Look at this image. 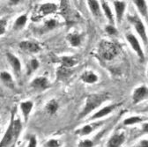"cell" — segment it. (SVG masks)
I'll list each match as a JSON object with an SVG mask.
<instances>
[{
  "mask_svg": "<svg viewBox=\"0 0 148 147\" xmlns=\"http://www.w3.org/2000/svg\"><path fill=\"white\" fill-rule=\"evenodd\" d=\"M22 131V122L20 117H17L16 108H14L11 115V120L8 127L0 141V147H14L18 138Z\"/></svg>",
  "mask_w": 148,
  "mask_h": 147,
  "instance_id": "6da1fadb",
  "label": "cell"
},
{
  "mask_svg": "<svg viewBox=\"0 0 148 147\" xmlns=\"http://www.w3.org/2000/svg\"><path fill=\"white\" fill-rule=\"evenodd\" d=\"M110 99V96L108 94L102 93V94H88L85 101V105L82 108V110L78 115L77 119L82 120L87 116H89L91 113H92L99 108L103 103H105L107 101Z\"/></svg>",
  "mask_w": 148,
  "mask_h": 147,
  "instance_id": "7a4b0ae2",
  "label": "cell"
},
{
  "mask_svg": "<svg viewBox=\"0 0 148 147\" xmlns=\"http://www.w3.org/2000/svg\"><path fill=\"white\" fill-rule=\"evenodd\" d=\"M98 52L103 60L112 61L118 55V48L114 42L103 40L99 45Z\"/></svg>",
  "mask_w": 148,
  "mask_h": 147,
  "instance_id": "3957f363",
  "label": "cell"
},
{
  "mask_svg": "<svg viewBox=\"0 0 148 147\" xmlns=\"http://www.w3.org/2000/svg\"><path fill=\"white\" fill-rule=\"evenodd\" d=\"M104 122H105V121H103V120H98V121H94L90 123H86V124L83 125L82 127L77 129L75 131V135L81 137L89 136L92 132H95L96 130H98L99 128H101L104 124Z\"/></svg>",
  "mask_w": 148,
  "mask_h": 147,
  "instance_id": "277c9868",
  "label": "cell"
},
{
  "mask_svg": "<svg viewBox=\"0 0 148 147\" xmlns=\"http://www.w3.org/2000/svg\"><path fill=\"white\" fill-rule=\"evenodd\" d=\"M121 104L122 103H112V104L104 106L101 108L98 109L97 111L94 115H92V116H90L87 119V121H89V122H94V121L101 120V119L105 118L107 116L110 115L111 113H113L119 106H121Z\"/></svg>",
  "mask_w": 148,
  "mask_h": 147,
  "instance_id": "5b68a950",
  "label": "cell"
},
{
  "mask_svg": "<svg viewBox=\"0 0 148 147\" xmlns=\"http://www.w3.org/2000/svg\"><path fill=\"white\" fill-rule=\"evenodd\" d=\"M128 21L133 25L136 32L138 33V36L143 41V42L145 44H147L148 38H147L146 29H145V25H144V23L141 21L140 18L138 16H128Z\"/></svg>",
  "mask_w": 148,
  "mask_h": 147,
  "instance_id": "8992f818",
  "label": "cell"
},
{
  "mask_svg": "<svg viewBox=\"0 0 148 147\" xmlns=\"http://www.w3.org/2000/svg\"><path fill=\"white\" fill-rule=\"evenodd\" d=\"M126 40L128 42V43L130 44V46L132 47V49H133V51L136 53V55L138 56V57L140 59L141 62H143L145 59V53L144 50L140 45L139 41L138 40V38L131 33H128L126 34Z\"/></svg>",
  "mask_w": 148,
  "mask_h": 147,
  "instance_id": "52a82bcc",
  "label": "cell"
},
{
  "mask_svg": "<svg viewBox=\"0 0 148 147\" xmlns=\"http://www.w3.org/2000/svg\"><path fill=\"white\" fill-rule=\"evenodd\" d=\"M147 99H148V86L147 85H140L133 90L132 95L133 105H138V103Z\"/></svg>",
  "mask_w": 148,
  "mask_h": 147,
  "instance_id": "ba28073f",
  "label": "cell"
},
{
  "mask_svg": "<svg viewBox=\"0 0 148 147\" xmlns=\"http://www.w3.org/2000/svg\"><path fill=\"white\" fill-rule=\"evenodd\" d=\"M6 59L7 62L9 63L10 66L12 69V71L14 72V74L18 79H20L22 73V64L21 62L17 56H15L14 54L12 52H7L6 53Z\"/></svg>",
  "mask_w": 148,
  "mask_h": 147,
  "instance_id": "9c48e42d",
  "label": "cell"
},
{
  "mask_svg": "<svg viewBox=\"0 0 148 147\" xmlns=\"http://www.w3.org/2000/svg\"><path fill=\"white\" fill-rule=\"evenodd\" d=\"M49 86H50V83H49L48 78H46L44 76L36 77L30 82V87L35 91H38V92H43V91L49 89Z\"/></svg>",
  "mask_w": 148,
  "mask_h": 147,
  "instance_id": "30bf717a",
  "label": "cell"
},
{
  "mask_svg": "<svg viewBox=\"0 0 148 147\" xmlns=\"http://www.w3.org/2000/svg\"><path fill=\"white\" fill-rule=\"evenodd\" d=\"M58 5L54 4V3H46V4H42L39 6L38 10L36 12V15H34V18H37V20L41 19V18L55 13L56 12L58 11Z\"/></svg>",
  "mask_w": 148,
  "mask_h": 147,
  "instance_id": "8fae6325",
  "label": "cell"
},
{
  "mask_svg": "<svg viewBox=\"0 0 148 147\" xmlns=\"http://www.w3.org/2000/svg\"><path fill=\"white\" fill-rule=\"evenodd\" d=\"M126 133L123 131H118L110 137L106 147H122L126 141Z\"/></svg>",
  "mask_w": 148,
  "mask_h": 147,
  "instance_id": "7c38bea8",
  "label": "cell"
},
{
  "mask_svg": "<svg viewBox=\"0 0 148 147\" xmlns=\"http://www.w3.org/2000/svg\"><path fill=\"white\" fill-rule=\"evenodd\" d=\"M80 79L85 84L92 85V84H95L99 81V76L96 72L92 71L91 70H86L83 71V73L80 76Z\"/></svg>",
  "mask_w": 148,
  "mask_h": 147,
  "instance_id": "4fadbf2b",
  "label": "cell"
},
{
  "mask_svg": "<svg viewBox=\"0 0 148 147\" xmlns=\"http://www.w3.org/2000/svg\"><path fill=\"white\" fill-rule=\"evenodd\" d=\"M33 108H34V101H33L27 100V101H24L21 102L20 109L21 111V114H22L25 122H27Z\"/></svg>",
  "mask_w": 148,
  "mask_h": 147,
  "instance_id": "5bb4252c",
  "label": "cell"
},
{
  "mask_svg": "<svg viewBox=\"0 0 148 147\" xmlns=\"http://www.w3.org/2000/svg\"><path fill=\"white\" fill-rule=\"evenodd\" d=\"M113 5L115 8L116 22L120 24L122 22V20L126 10V3L124 1H121V0H116V1H114Z\"/></svg>",
  "mask_w": 148,
  "mask_h": 147,
  "instance_id": "9a60e30c",
  "label": "cell"
},
{
  "mask_svg": "<svg viewBox=\"0 0 148 147\" xmlns=\"http://www.w3.org/2000/svg\"><path fill=\"white\" fill-rule=\"evenodd\" d=\"M74 72V70L72 68L64 67L62 65H59L56 71V76H57V80H66L68 79Z\"/></svg>",
  "mask_w": 148,
  "mask_h": 147,
  "instance_id": "2e32d148",
  "label": "cell"
},
{
  "mask_svg": "<svg viewBox=\"0 0 148 147\" xmlns=\"http://www.w3.org/2000/svg\"><path fill=\"white\" fill-rule=\"evenodd\" d=\"M20 48L25 51V52H28V53H37L41 50V48L40 46L34 42H31V41H23L21 42H20L18 44Z\"/></svg>",
  "mask_w": 148,
  "mask_h": 147,
  "instance_id": "e0dca14e",
  "label": "cell"
},
{
  "mask_svg": "<svg viewBox=\"0 0 148 147\" xmlns=\"http://www.w3.org/2000/svg\"><path fill=\"white\" fill-rule=\"evenodd\" d=\"M145 122H148V117L142 116H132L125 118L123 122V124L124 126H133L138 123H143Z\"/></svg>",
  "mask_w": 148,
  "mask_h": 147,
  "instance_id": "ac0fdd59",
  "label": "cell"
},
{
  "mask_svg": "<svg viewBox=\"0 0 148 147\" xmlns=\"http://www.w3.org/2000/svg\"><path fill=\"white\" fill-rule=\"evenodd\" d=\"M60 13L64 18L66 21H71V14L72 13L71 7H70V1L69 0H61L60 4Z\"/></svg>",
  "mask_w": 148,
  "mask_h": 147,
  "instance_id": "d6986e66",
  "label": "cell"
},
{
  "mask_svg": "<svg viewBox=\"0 0 148 147\" xmlns=\"http://www.w3.org/2000/svg\"><path fill=\"white\" fill-rule=\"evenodd\" d=\"M133 4L135 5L136 8L138 9V12L141 14L142 17L147 19L148 17V6L145 0H132Z\"/></svg>",
  "mask_w": 148,
  "mask_h": 147,
  "instance_id": "ffe728a7",
  "label": "cell"
},
{
  "mask_svg": "<svg viewBox=\"0 0 148 147\" xmlns=\"http://www.w3.org/2000/svg\"><path fill=\"white\" fill-rule=\"evenodd\" d=\"M87 5L89 6L91 13L95 18H100L101 16V6L97 0H87Z\"/></svg>",
  "mask_w": 148,
  "mask_h": 147,
  "instance_id": "44dd1931",
  "label": "cell"
},
{
  "mask_svg": "<svg viewBox=\"0 0 148 147\" xmlns=\"http://www.w3.org/2000/svg\"><path fill=\"white\" fill-rule=\"evenodd\" d=\"M60 65L68 67V68H73L75 65L78 64L79 60L75 57H71V56H64L59 58Z\"/></svg>",
  "mask_w": 148,
  "mask_h": 147,
  "instance_id": "7402d4cb",
  "label": "cell"
},
{
  "mask_svg": "<svg viewBox=\"0 0 148 147\" xmlns=\"http://www.w3.org/2000/svg\"><path fill=\"white\" fill-rule=\"evenodd\" d=\"M0 79H1L2 83L9 87L10 89H14L15 85H14V81H13V78L12 76V74L8 71H1V74H0Z\"/></svg>",
  "mask_w": 148,
  "mask_h": 147,
  "instance_id": "603a6c76",
  "label": "cell"
},
{
  "mask_svg": "<svg viewBox=\"0 0 148 147\" xmlns=\"http://www.w3.org/2000/svg\"><path fill=\"white\" fill-rule=\"evenodd\" d=\"M66 39L69 42V43L71 44V47H79L81 44V41H82V36L79 34L77 33H71L68 34L66 36Z\"/></svg>",
  "mask_w": 148,
  "mask_h": 147,
  "instance_id": "cb8c5ba5",
  "label": "cell"
},
{
  "mask_svg": "<svg viewBox=\"0 0 148 147\" xmlns=\"http://www.w3.org/2000/svg\"><path fill=\"white\" fill-rule=\"evenodd\" d=\"M58 109H59V103L57 100H55V99L49 101L45 105V110L49 116L55 115L58 111Z\"/></svg>",
  "mask_w": 148,
  "mask_h": 147,
  "instance_id": "d4e9b609",
  "label": "cell"
},
{
  "mask_svg": "<svg viewBox=\"0 0 148 147\" xmlns=\"http://www.w3.org/2000/svg\"><path fill=\"white\" fill-rule=\"evenodd\" d=\"M101 7H102V10H103V12L107 18V20L108 21L109 24L110 25H114L115 24V18H114V14L111 11L109 5H108L107 2H105L104 0H102V3H101Z\"/></svg>",
  "mask_w": 148,
  "mask_h": 147,
  "instance_id": "484cf974",
  "label": "cell"
},
{
  "mask_svg": "<svg viewBox=\"0 0 148 147\" xmlns=\"http://www.w3.org/2000/svg\"><path fill=\"white\" fill-rule=\"evenodd\" d=\"M27 16L23 14V15H21L20 17H18L14 24H13V29L14 30H20V29H22L26 24H27Z\"/></svg>",
  "mask_w": 148,
  "mask_h": 147,
  "instance_id": "4316f807",
  "label": "cell"
},
{
  "mask_svg": "<svg viewBox=\"0 0 148 147\" xmlns=\"http://www.w3.org/2000/svg\"><path fill=\"white\" fill-rule=\"evenodd\" d=\"M40 67V63L38 62V60H37L36 58H33L30 60L29 64H27V75H30L31 73L34 72L35 70H38V68Z\"/></svg>",
  "mask_w": 148,
  "mask_h": 147,
  "instance_id": "83f0119b",
  "label": "cell"
},
{
  "mask_svg": "<svg viewBox=\"0 0 148 147\" xmlns=\"http://www.w3.org/2000/svg\"><path fill=\"white\" fill-rule=\"evenodd\" d=\"M95 144H96V141L88 139V138H85L79 142L78 147H95Z\"/></svg>",
  "mask_w": 148,
  "mask_h": 147,
  "instance_id": "f1b7e54d",
  "label": "cell"
},
{
  "mask_svg": "<svg viewBox=\"0 0 148 147\" xmlns=\"http://www.w3.org/2000/svg\"><path fill=\"white\" fill-rule=\"evenodd\" d=\"M45 147H61V142L57 138H50L46 142Z\"/></svg>",
  "mask_w": 148,
  "mask_h": 147,
  "instance_id": "f546056e",
  "label": "cell"
},
{
  "mask_svg": "<svg viewBox=\"0 0 148 147\" xmlns=\"http://www.w3.org/2000/svg\"><path fill=\"white\" fill-rule=\"evenodd\" d=\"M58 24V21L56 20H53V19H50V20H48L46 22H45V29L47 30H51V29H54L56 27H57Z\"/></svg>",
  "mask_w": 148,
  "mask_h": 147,
  "instance_id": "4dcf8cb0",
  "label": "cell"
},
{
  "mask_svg": "<svg viewBox=\"0 0 148 147\" xmlns=\"http://www.w3.org/2000/svg\"><path fill=\"white\" fill-rule=\"evenodd\" d=\"M27 147H37V138L35 135H30L27 137Z\"/></svg>",
  "mask_w": 148,
  "mask_h": 147,
  "instance_id": "1f68e13d",
  "label": "cell"
},
{
  "mask_svg": "<svg viewBox=\"0 0 148 147\" xmlns=\"http://www.w3.org/2000/svg\"><path fill=\"white\" fill-rule=\"evenodd\" d=\"M105 31L109 34V35H115L117 34V29L115 27L114 25H108L106 27H105Z\"/></svg>",
  "mask_w": 148,
  "mask_h": 147,
  "instance_id": "d6a6232c",
  "label": "cell"
},
{
  "mask_svg": "<svg viewBox=\"0 0 148 147\" xmlns=\"http://www.w3.org/2000/svg\"><path fill=\"white\" fill-rule=\"evenodd\" d=\"M132 147H148V139H141Z\"/></svg>",
  "mask_w": 148,
  "mask_h": 147,
  "instance_id": "836d02e7",
  "label": "cell"
},
{
  "mask_svg": "<svg viewBox=\"0 0 148 147\" xmlns=\"http://www.w3.org/2000/svg\"><path fill=\"white\" fill-rule=\"evenodd\" d=\"M5 27H6V21L1 19V21H0V34H1V35H3V34H5Z\"/></svg>",
  "mask_w": 148,
  "mask_h": 147,
  "instance_id": "e575fe53",
  "label": "cell"
},
{
  "mask_svg": "<svg viewBox=\"0 0 148 147\" xmlns=\"http://www.w3.org/2000/svg\"><path fill=\"white\" fill-rule=\"evenodd\" d=\"M141 133L142 134H148V122H143L141 124Z\"/></svg>",
  "mask_w": 148,
  "mask_h": 147,
  "instance_id": "d590c367",
  "label": "cell"
},
{
  "mask_svg": "<svg viewBox=\"0 0 148 147\" xmlns=\"http://www.w3.org/2000/svg\"><path fill=\"white\" fill-rule=\"evenodd\" d=\"M21 0H9V5H16L20 3Z\"/></svg>",
  "mask_w": 148,
  "mask_h": 147,
  "instance_id": "8d00e7d4",
  "label": "cell"
},
{
  "mask_svg": "<svg viewBox=\"0 0 148 147\" xmlns=\"http://www.w3.org/2000/svg\"><path fill=\"white\" fill-rule=\"evenodd\" d=\"M141 112H145V113H148V105L145 106L142 110H141Z\"/></svg>",
  "mask_w": 148,
  "mask_h": 147,
  "instance_id": "74e56055",
  "label": "cell"
},
{
  "mask_svg": "<svg viewBox=\"0 0 148 147\" xmlns=\"http://www.w3.org/2000/svg\"><path fill=\"white\" fill-rule=\"evenodd\" d=\"M146 75H147V77H148V67H147V70H146Z\"/></svg>",
  "mask_w": 148,
  "mask_h": 147,
  "instance_id": "f35d334b",
  "label": "cell"
}]
</instances>
